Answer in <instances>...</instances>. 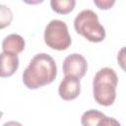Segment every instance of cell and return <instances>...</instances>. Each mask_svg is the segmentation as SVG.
Returning a JSON list of instances; mask_svg holds the SVG:
<instances>
[{
  "label": "cell",
  "instance_id": "6da1fadb",
  "mask_svg": "<svg viewBox=\"0 0 126 126\" xmlns=\"http://www.w3.org/2000/svg\"><path fill=\"white\" fill-rule=\"evenodd\" d=\"M57 75V66L52 56L37 53L30 61L23 73V83L30 90H35L51 84Z\"/></svg>",
  "mask_w": 126,
  "mask_h": 126
},
{
  "label": "cell",
  "instance_id": "7a4b0ae2",
  "mask_svg": "<svg viewBox=\"0 0 126 126\" xmlns=\"http://www.w3.org/2000/svg\"><path fill=\"white\" fill-rule=\"evenodd\" d=\"M118 77L109 67L99 69L93 80V94L94 100L103 106L112 105L116 98Z\"/></svg>",
  "mask_w": 126,
  "mask_h": 126
},
{
  "label": "cell",
  "instance_id": "3957f363",
  "mask_svg": "<svg viewBox=\"0 0 126 126\" xmlns=\"http://www.w3.org/2000/svg\"><path fill=\"white\" fill-rule=\"evenodd\" d=\"M74 28L77 33L91 42H101L105 38V29L93 10L85 9L78 13L74 20Z\"/></svg>",
  "mask_w": 126,
  "mask_h": 126
},
{
  "label": "cell",
  "instance_id": "277c9868",
  "mask_svg": "<svg viewBox=\"0 0 126 126\" xmlns=\"http://www.w3.org/2000/svg\"><path fill=\"white\" fill-rule=\"evenodd\" d=\"M43 38L45 44L54 50H66L72 43V38L65 22L51 20L44 29Z\"/></svg>",
  "mask_w": 126,
  "mask_h": 126
},
{
  "label": "cell",
  "instance_id": "5b68a950",
  "mask_svg": "<svg viewBox=\"0 0 126 126\" xmlns=\"http://www.w3.org/2000/svg\"><path fill=\"white\" fill-rule=\"evenodd\" d=\"M62 69L65 76H74L81 79L87 73L88 62L82 54L72 53L63 60Z\"/></svg>",
  "mask_w": 126,
  "mask_h": 126
},
{
  "label": "cell",
  "instance_id": "8992f818",
  "mask_svg": "<svg viewBox=\"0 0 126 126\" xmlns=\"http://www.w3.org/2000/svg\"><path fill=\"white\" fill-rule=\"evenodd\" d=\"M81 93L80 79L74 76H65L59 84L58 94L64 100H73L79 96Z\"/></svg>",
  "mask_w": 126,
  "mask_h": 126
},
{
  "label": "cell",
  "instance_id": "52a82bcc",
  "mask_svg": "<svg viewBox=\"0 0 126 126\" xmlns=\"http://www.w3.org/2000/svg\"><path fill=\"white\" fill-rule=\"evenodd\" d=\"M20 60L18 55L1 52L0 53V78H8L18 70Z\"/></svg>",
  "mask_w": 126,
  "mask_h": 126
},
{
  "label": "cell",
  "instance_id": "ba28073f",
  "mask_svg": "<svg viewBox=\"0 0 126 126\" xmlns=\"http://www.w3.org/2000/svg\"><path fill=\"white\" fill-rule=\"evenodd\" d=\"M26 42L22 35L18 33H11L7 35L2 41L3 52L18 55L25 49Z\"/></svg>",
  "mask_w": 126,
  "mask_h": 126
},
{
  "label": "cell",
  "instance_id": "9c48e42d",
  "mask_svg": "<svg viewBox=\"0 0 126 126\" xmlns=\"http://www.w3.org/2000/svg\"><path fill=\"white\" fill-rule=\"evenodd\" d=\"M76 1L75 0H51L50 6L51 9L58 14L66 15L72 12L75 8Z\"/></svg>",
  "mask_w": 126,
  "mask_h": 126
},
{
  "label": "cell",
  "instance_id": "30bf717a",
  "mask_svg": "<svg viewBox=\"0 0 126 126\" xmlns=\"http://www.w3.org/2000/svg\"><path fill=\"white\" fill-rule=\"evenodd\" d=\"M104 116V114L96 109H90L83 113L81 117L82 126H96L99 120Z\"/></svg>",
  "mask_w": 126,
  "mask_h": 126
},
{
  "label": "cell",
  "instance_id": "8fae6325",
  "mask_svg": "<svg viewBox=\"0 0 126 126\" xmlns=\"http://www.w3.org/2000/svg\"><path fill=\"white\" fill-rule=\"evenodd\" d=\"M12 21H13L12 10L8 6L0 4V30L9 27Z\"/></svg>",
  "mask_w": 126,
  "mask_h": 126
},
{
  "label": "cell",
  "instance_id": "7c38bea8",
  "mask_svg": "<svg viewBox=\"0 0 126 126\" xmlns=\"http://www.w3.org/2000/svg\"><path fill=\"white\" fill-rule=\"evenodd\" d=\"M96 126H121V124L113 117H108V116H103L99 122L97 123Z\"/></svg>",
  "mask_w": 126,
  "mask_h": 126
},
{
  "label": "cell",
  "instance_id": "4fadbf2b",
  "mask_svg": "<svg viewBox=\"0 0 126 126\" xmlns=\"http://www.w3.org/2000/svg\"><path fill=\"white\" fill-rule=\"evenodd\" d=\"M94 3L98 9L108 10L115 4V0H94Z\"/></svg>",
  "mask_w": 126,
  "mask_h": 126
},
{
  "label": "cell",
  "instance_id": "5bb4252c",
  "mask_svg": "<svg viewBox=\"0 0 126 126\" xmlns=\"http://www.w3.org/2000/svg\"><path fill=\"white\" fill-rule=\"evenodd\" d=\"M3 126H23V125L18 121H8V122L4 123Z\"/></svg>",
  "mask_w": 126,
  "mask_h": 126
}]
</instances>
